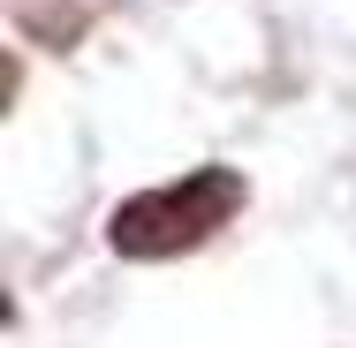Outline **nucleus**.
I'll return each instance as SVG.
<instances>
[{"instance_id": "f257e3e1", "label": "nucleus", "mask_w": 356, "mask_h": 348, "mask_svg": "<svg viewBox=\"0 0 356 348\" xmlns=\"http://www.w3.org/2000/svg\"><path fill=\"white\" fill-rule=\"evenodd\" d=\"M227 212H243V174L197 167V174L175 182V190H144L129 205H114L106 242H114L122 258H175V250H197Z\"/></svg>"}]
</instances>
